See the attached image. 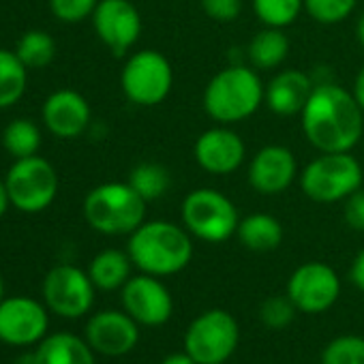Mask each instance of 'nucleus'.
I'll list each match as a JSON object with an SVG mask.
<instances>
[{
	"label": "nucleus",
	"instance_id": "11",
	"mask_svg": "<svg viewBox=\"0 0 364 364\" xmlns=\"http://www.w3.org/2000/svg\"><path fill=\"white\" fill-rule=\"evenodd\" d=\"M99 41L118 58L127 56L141 37V14L131 0H99L92 14Z\"/></svg>",
	"mask_w": 364,
	"mask_h": 364
},
{
	"label": "nucleus",
	"instance_id": "33",
	"mask_svg": "<svg viewBox=\"0 0 364 364\" xmlns=\"http://www.w3.org/2000/svg\"><path fill=\"white\" fill-rule=\"evenodd\" d=\"M202 11L219 22V24H232L242 14V0H200Z\"/></svg>",
	"mask_w": 364,
	"mask_h": 364
},
{
	"label": "nucleus",
	"instance_id": "3",
	"mask_svg": "<svg viewBox=\"0 0 364 364\" xmlns=\"http://www.w3.org/2000/svg\"><path fill=\"white\" fill-rule=\"evenodd\" d=\"M266 84L249 65L234 63L206 84L202 95L204 112L219 124H236L251 118L264 105Z\"/></svg>",
	"mask_w": 364,
	"mask_h": 364
},
{
	"label": "nucleus",
	"instance_id": "22",
	"mask_svg": "<svg viewBox=\"0 0 364 364\" xmlns=\"http://www.w3.org/2000/svg\"><path fill=\"white\" fill-rule=\"evenodd\" d=\"M289 54V39L283 28H270L264 26L259 33L253 35L247 58L255 71H272L285 63Z\"/></svg>",
	"mask_w": 364,
	"mask_h": 364
},
{
	"label": "nucleus",
	"instance_id": "29",
	"mask_svg": "<svg viewBox=\"0 0 364 364\" xmlns=\"http://www.w3.org/2000/svg\"><path fill=\"white\" fill-rule=\"evenodd\" d=\"M321 364H364V338L353 334L336 336L323 349Z\"/></svg>",
	"mask_w": 364,
	"mask_h": 364
},
{
	"label": "nucleus",
	"instance_id": "32",
	"mask_svg": "<svg viewBox=\"0 0 364 364\" xmlns=\"http://www.w3.org/2000/svg\"><path fill=\"white\" fill-rule=\"evenodd\" d=\"M99 0H50L52 16L63 24H80L92 18Z\"/></svg>",
	"mask_w": 364,
	"mask_h": 364
},
{
	"label": "nucleus",
	"instance_id": "20",
	"mask_svg": "<svg viewBox=\"0 0 364 364\" xmlns=\"http://www.w3.org/2000/svg\"><path fill=\"white\" fill-rule=\"evenodd\" d=\"M35 364H97L95 349L86 338L71 332H56L46 336L33 353Z\"/></svg>",
	"mask_w": 364,
	"mask_h": 364
},
{
	"label": "nucleus",
	"instance_id": "31",
	"mask_svg": "<svg viewBox=\"0 0 364 364\" xmlns=\"http://www.w3.org/2000/svg\"><path fill=\"white\" fill-rule=\"evenodd\" d=\"M296 304L291 302V298L285 294V296H270L264 300L262 309H259V317L262 321L268 326V328H274V330H281L285 326H289L294 321V315H296Z\"/></svg>",
	"mask_w": 364,
	"mask_h": 364
},
{
	"label": "nucleus",
	"instance_id": "5",
	"mask_svg": "<svg viewBox=\"0 0 364 364\" xmlns=\"http://www.w3.org/2000/svg\"><path fill=\"white\" fill-rule=\"evenodd\" d=\"M362 165L351 152H319L298 176L302 193L317 204L345 202L362 189Z\"/></svg>",
	"mask_w": 364,
	"mask_h": 364
},
{
	"label": "nucleus",
	"instance_id": "15",
	"mask_svg": "<svg viewBox=\"0 0 364 364\" xmlns=\"http://www.w3.org/2000/svg\"><path fill=\"white\" fill-rule=\"evenodd\" d=\"M196 163L213 176H230L238 171L247 159V144L230 129V124H217L200 133L193 144Z\"/></svg>",
	"mask_w": 364,
	"mask_h": 364
},
{
	"label": "nucleus",
	"instance_id": "12",
	"mask_svg": "<svg viewBox=\"0 0 364 364\" xmlns=\"http://www.w3.org/2000/svg\"><path fill=\"white\" fill-rule=\"evenodd\" d=\"M341 294V279L323 262H306L298 266L287 281V296L302 313L328 311Z\"/></svg>",
	"mask_w": 364,
	"mask_h": 364
},
{
	"label": "nucleus",
	"instance_id": "37",
	"mask_svg": "<svg viewBox=\"0 0 364 364\" xmlns=\"http://www.w3.org/2000/svg\"><path fill=\"white\" fill-rule=\"evenodd\" d=\"M161 364H198L187 351H176V353H169L161 360Z\"/></svg>",
	"mask_w": 364,
	"mask_h": 364
},
{
	"label": "nucleus",
	"instance_id": "13",
	"mask_svg": "<svg viewBox=\"0 0 364 364\" xmlns=\"http://www.w3.org/2000/svg\"><path fill=\"white\" fill-rule=\"evenodd\" d=\"M50 328L46 304L28 296H11L0 302V341L14 347L41 343Z\"/></svg>",
	"mask_w": 364,
	"mask_h": 364
},
{
	"label": "nucleus",
	"instance_id": "4",
	"mask_svg": "<svg viewBox=\"0 0 364 364\" xmlns=\"http://www.w3.org/2000/svg\"><path fill=\"white\" fill-rule=\"evenodd\" d=\"M146 200L129 182H103L84 198L86 223L105 236H129L146 221Z\"/></svg>",
	"mask_w": 364,
	"mask_h": 364
},
{
	"label": "nucleus",
	"instance_id": "19",
	"mask_svg": "<svg viewBox=\"0 0 364 364\" xmlns=\"http://www.w3.org/2000/svg\"><path fill=\"white\" fill-rule=\"evenodd\" d=\"M315 88V80L302 69H285L270 77L264 90V105L277 116H300L311 92Z\"/></svg>",
	"mask_w": 364,
	"mask_h": 364
},
{
	"label": "nucleus",
	"instance_id": "39",
	"mask_svg": "<svg viewBox=\"0 0 364 364\" xmlns=\"http://www.w3.org/2000/svg\"><path fill=\"white\" fill-rule=\"evenodd\" d=\"M355 39H358V43L362 46V50H364V14L358 18V22H355Z\"/></svg>",
	"mask_w": 364,
	"mask_h": 364
},
{
	"label": "nucleus",
	"instance_id": "10",
	"mask_svg": "<svg viewBox=\"0 0 364 364\" xmlns=\"http://www.w3.org/2000/svg\"><path fill=\"white\" fill-rule=\"evenodd\" d=\"M41 291L43 302L52 313L65 319H77L92 309L97 287L82 268L60 264L46 274Z\"/></svg>",
	"mask_w": 364,
	"mask_h": 364
},
{
	"label": "nucleus",
	"instance_id": "30",
	"mask_svg": "<svg viewBox=\"0 0 364 364\" xmlns=\"http://www.w3.org/2000/svg\"><path fill=\"white\" fill-rule=\"evenodd\" d=\"M358 0H304V11L323 26L341 24L351 16Z\"/></svg>",
	"mask_w": 364,
	"mask_h": 364
},
{
	"label": "nucleus",
	"instance_id": "23",
	"mask_svg": "<svg viewBox=\"0 0 364 364\" xmlns=\"http://www.w3.org/2000/svg\"><path fill=\"white\" fill-rule=\"evenodd\" d=\"M133 262L127 251L120 249H105L97 253L88 266V277L92 279L95 287L101 291L122 289V285L131 279Z\"/></svg>",
	"mask_w": 364,
	"mask_h": 364
},
{
	"label": "nucleus",
	"instance_id": "35",
	"mask_svg": "<svg viewBox=\"0 0 364 364\" xmlns=\"http://www.w3.org/2000/svg\"><path fill=\"white\" fill-rule=\"evenodd\" d=\"M349 279L360 291H364V249L355 255V259L351 264V270H349Z\"/></svg>",
	"mask_w": 364,
	"mask_h": 364
},
{
	"label": "nucleus",
	"instance_id": "14",
	"mask_svg": "<svg viewBox=\"0 0 364 364\" xmlns=\"http://www.w3.org/2000/svg\"><path fill=\"white\" fill-rule=\"evenodd\" d=\"M296 154L281 144H268L259 148L247 167V180L255 193L272 198L285 193L298 180Z\"/></svg>",
	"mask_w": 364,
	"mask_h": 364
},
{
	"label": "nucleus",
	"instance_id": "38",
	"mask_svg": "<svg viewBox=\"0 0 364 364\" xmlns=\"http://www.w3.org/2000/svg\"><path fill=\"white\" fill-rule=\"evenodd\" d=\"M9 208H11L9 191H7V185H5V178H0V219L7 215Z\"/></svg>",
	"mask_w": 364,
	"mask_h": 364
},
{
	"label": "nucleus",
	"instance_id": "40",
	"mask_svg": "<svg viewBox=\"0 0 364 364\" xmlns=\"http://www.w3.org/2000/svg\"><path fill=\"white\" fill-rule=\"evenodd\" d=\"M5 300V281H3V277H0V302Z\"/></svg>",
	"mask_w": 364,
	"mask_h": 364
},
{
	"label": "nucleus",
	"instance_id": "7",
	"mask_svg": "<svg viewBox=\"0 0 364 364\" xmlns=\"http://www.w3.org/2000/svg\"><path fill=\"white\" fill-rule=\"evenodd\" d=\"M5 185L11 208L24 215H39L54 204L60 180L56 167L48 159L33 154L26 159H14L5 176Z\"/></svg>",
	"mask_w": 364,
	"mask_h": 364
},
{
	"label": "nucleus",
	"instance_id": "26",
	"mask_svg": "<svg viewBox=\"0 0 364 364\" xmlns=\"http://www.w3.org/2000/svg\"><path fill=\"white\" fill-rule=\"evenodd\" d=\"M43 135L35 120L28 118H16L11 120L3 131V148L14 159H26L33 154H39Z\"/></svg>",
	"mask_w": 364,
	"mask_h": 364
},
{
	"label": "nucleus",
	"instance_id": "16",
	"mask_svg": "<svg viewBox=\"0 0 364 364\" xmlns=\"http://www.w3.org/2000/svg\"><path fill=\"white\" fill-rule=\"evenodd\" d=\"M122 306L139 326H163L173 313L169 289L152 274L131 277L122 285Z\"/></svg>",
	"mask_w": 364,
	"mask_h": 364
},
{
	"label": "nucleus",
	"instance_id": "21",
	"mask_svg": "<svg viewBox=\"0 0 364 364\" xmlns=\"http://www.w3.org/2000/svg\"><path fill=\"white\" fill-rule=\"evenodd\" d=\"M236 236L242 247L255 253H268L281 247L283 242V225L277 217L268 213H253L240 219Z\"/></svg>",
	"mask_w": 364,
	"mask_h": 364
},
{
	"label": "nucleus",
	"instance_id": "34",
	"mask_svg": "<svg viewBox=\"0 0 364 364\" xmlns=\"http://www.w3.org/2000/svg\"><path fill=\"white\" fill-rule=\"evenodd\" d=\"M343 219L353 232H364V191L358 189L345 200Z\"/></svg>",
	"mask_w": 364,
	"mask_h": 364
},
{
	"label": "nucleus",
	"instance_id": "9",
	"mask_svg": "<svg viewBox=\"0 0 364 364\" xmlns=\"http://www.w3.org/2000/svg\"><path fill=\"white\" fill-rule=\"evenodd\" d=\"M240 341V328L232 313L210 309L196 317L185 334V351L198 364H223Z\"/></svg>",
	"mask_w": 364,
	"mask_h": 364
},
{
	"label": "nucleus",
	"instance_id": "6",
	"mask_svg": "<svg viewBox=\"0 0 364 364\" xmlns=\"http://www.w3.org/2000/svg\"><path fill=\"white\" fill-rule=\"evenodd\" d=\"M180 219L193 238L210 245H219L236 236L240 223L236 204L225 193L210 187H200L182 200Z\"/></svg>",
	"mask_w": 364,
	"mask_h": 364
},
{
	"label": "nucleus",
	"instance_id": "27",
	"mask_svg": "<svg viewBox=\"0 0 364 364\" xmlns=\"http://www.w3.org/2000/svg\"><path fill=\"white\" fill-rule=\"evenodd\" d=\"M16 54L28 69H43L56 56V41L50 33L33 28L20 37L16 46Z\"/></svg>",
	"mask_w": 364,
	"mask_h": 364
},
{
	"label": "nucleus",
	"instance_id": "1",
	"mask_svg": "<svg viewBox=\"0 0 364 364\" xmlns=\"http://www.w3.org/2000/svg\"><path fill=\"white\" fill-rule=\"evenodd\" d=\"M300 124L317 152H351L364 135V109L353 92L336 82H315Z\"/></svg>",
	"mask_w": 364,
	"mask_h": 364
},
{
	"label": "nucleus",
	"instance_id": "24",
	"mask_svg": "<svg viewBox=\"0 0 364 364\" xmlns=\"http://www.w3.org/2000/svg\"><path fill=\"white\" fill-rule=\"evenodd\" d=\"M28 88V67L16 50L0 48V109L14 107Z\"/></svg>",
	"mask_w": 364,
	"mask_h": 364
},
{
	"label": "nucleus",
	"instance_id": "2",
	"mask_svg": "<svg viewBox=\"0 0 364 364\" xmlns=\"http://www.w3.org/2000/svg\"><path fill=\"white\" fill-rule=\"evenodd\" d=\"M127 253L135 268L152 277H171L185 270L193 259V236L185 225L171 221H144L129 234Z\"/></svg>",
	"mask_w": 364,
	"mask_h": 364
},
{
	"label": "nucleus",
	"instance_id": "28",
	"mask_svg": "<svg viewBox=\"0 0 364 364\" xmlns=\"http://www.w3.org/2000/svg\"><path fill=\"white\" fill-rule=\"evenodd\" d=\"M255 18L270 28H287L304 11V0H251Z\"/></svg>",
	"mask_w": 364,
	"mask_h": 364
},
{
	"label": "nucleus",
	"instance_id": "41",
	"mask_svg": "<svg viewBox=\"0 0 364 364\" xmlns=\"http://www.w3.org/2000/svg\"><path fill=\"white\" fill-rule=\"evenodd\" d=\"M20 364H35V358H31V360H22Z\"/></svg>",
	"mask_w": 364,
	"mask_h": 364
},
{
	"label": "nucleus",
	"instance_id": "25",
	"mask_svg": "<svg viewBox=\"0 0 364 364\" xmlns=\"http://www.w3.org/2000/svg\"><path fill=\"white\" fill-rule=\"evenodd\" d=\"M127 182L146 202H154L165 198L167 191L171 189V171L161 163L144 161L131 169Z\"/></svg>",
	"mask_w": 364,
	"mask_h": 364
},
{
	"label": "nucleus",
	"instance_id": "17",
	"mask_svg": "<svg viewBox=\"0 0 364 364\" xmlns=\"http://www.w3.org/2000/svg\"><path fill=\"white\" fill-rule=\"evenodd\" d=\"M41 120L54 137L75 139L84 135L92 124L90 103L77 90L60 88L43 101Z\"/></svg>",
	"mask_w": 364,
	"mask_h": 364
},
{
	"label": "nucleus",
	"instance_id": "8",
	"mask_svg": "<svg viewBox=\"0 0 364 364\" xmlns=\"http://www.w3.org/2000/svg\"><path fill=\"white\" fill-rule=\"evenodd\" d=\"M120 88L129 103L137 107H156L173 88L171 63L159 50H137L124 60Z\"/></svg>",
	"mask_w": 364,
	"mask_h": 364
},
{
	"label": "nucleus",
	"instance_id": "36",
	"mask_svg": "<svg viewBox=\"0 0 364 364\" xmlns=\"http://www.w3.org/2000/svg\"><path fill=\"white\" fill-rule=\"evenodd\" d=\"M355 101L360 103V107L364 109V65L360 67V71L355 73V80H353V88H351Z\"/></svg>",
	"mask_w": 364,
	"mask_h": 364
},
{
	"label": "nucleus",
	"instance_id": "18",
	"mask_svg": "<svg viewBox=\"0 0 364 364\" xmlns=\"http://www.w3.org/2000/svg\"><path fill=\"white\" fill-rule=\"evenodd\" d=\"M88 345L103 355L129 353L139 341V323L127 311H101L86 323Z\"/></svg>",
	"mask_w": 364,
	"mask_h": 364
}]
</instances>
